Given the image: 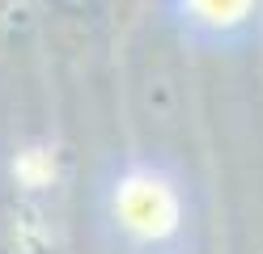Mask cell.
I'll return each instance as SVG.
<instances>
[]
</instances>
